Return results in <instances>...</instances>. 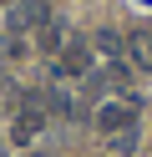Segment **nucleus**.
Listing matches in <instances>:
<instances>
[{
  "label": "nucleus",
  "mask_w": 152,
  "mask_h": 157,
  "mask_svg": "<svg viewBox=\"0 0 152 157\" xmlns=\"http://www.w3.org/2000/svg\"><path fill=\"white\" fill-rule=\"evenodd\" d=\"M132 147H137V132H117V137H111V152H122V157H127Z\"/></svg>",
  "instance_id": "7"
},
{
  "label": "nucleus",
  "mask_w": 152,
  "mask_h": 157,
  "mask_svg": "<svg viewBox=\"0 0 152 157\" xmlns=\"http://www.w3.org/2000/svg\"><path fill=\"white\" fill-rule=\"evenodd\" d=\"M132 117H137V101H132V96H122V101H101L96 106V127L101 132H132Z\"/></svg>",
  "instance_id": "1"
},
{
  "label": "nucleus",
  "mask_w": 152,
  "mask_h": 157,
  "mask_svg": "<svg viewBox=\"0 0 152 157\" xmlns=\"http://www.w3.org/2000/svg\"><path fill=\"white\" fill-rule=\"evenodd\" d=\"M46 21H51L46 0H20L15 10H10V31H41Z\"/></svg>",
  "instance_id": "3"
},
{
  "label": "nucleus",
  "mask_w": 152,
  "mask_h": 157,
  "mask_svg": "<svg viewBox=\"0 0 152 157\" xmlns=\"http://www.w3.org/2000/svg\"><path fill=\"white\" fill-rule=\"evenodd\" d=\"M25 157H41V152H25Z\"/></svg>",
  "instance_id": "9"
},
{
  "label": "nucleus",
  "mask_w": 152,
  "mask_h": 157,
  "mask_svg": "<svg viewBox=\"0 0 152 157\" xmlns=\"http://www.w3.org/2000/svg\"><path fill=\"white\" fill-rule=\"evenodd\" d=\"M41 127H46V112H41V101H25L15 112V122H10V142L15 147H30L41 137Z\"/></svg>",
  "instance_id": "2"
},
{
  "label": "nucleus",
  "mask_w": 152,
  "mask_h": 157,
  "mask_svg": "<svg viewBox=\"0 0 152 157\" xmlns=\"http://www.w3.org/2000/svg\"><path fill=\"white\" fill-rule=\"evenodd\" d=\"M117 46H122V41H117L111 31H101V36H96V51H101V56H117Z\"/></svg>",
  "instance_id": "8"
},
{
  "label": "nucleus",
  "mask_w": 152,
  "mask_h": 157,
  "mask_svg": "<svg viewBox=\"0 0 152 157\" xmlns=\"http://www.w3.org/2000/svg\"><path fill=\"white\" fill-rule=\"evenodd\" d=\"M41 46H46V51H56V46H61V25H56V21L41 25Z\"/></svg>",
  "instance_id": "6"
},
{
  "label": "nucleus",
  "mask_w": 152,
  "mask_h": 157,
  "mask_svg": "<svg viewBox=\"0 0 152 157\" xmlns=\"http://www.w3.org/2000/svg\"><path fill=\"white\" fill-rule=\"evenodd\" d=\"M0 5H5V0H0Z\"/></svg>",
  "instance_id": "10"
},
{
  "label": "nucleus",
  "mask_w": 152,
  "mask_h": 157,
  "mask_svg": "<svg viewBox=\"0 0 152 157\" xmlns=\"http://www.w3.org/2000/svg\"><path fill=\"white\" fill-rule=\"evenodd\" d=\"M86 71H91V51L81 41H71L66 51L56 56V76H86Z\"/></svg>",
  "instance_id": "4"
},
{
  "label": "nucleus",
  "mask_w": 152,
  "mask_h": 157,
  "mask_svg": "<svg viewBox=\"0 0 152 157\" xmlns=\"http://www.w3.org/2000/svg\"><path fill=\"white\" fill-rule=\"evenodd\" d=\"M132 61H137L142 71H152V25H147V31H137V36H132Z\"/></svg>",
  "instance_id": "5"
}]
</instances>
